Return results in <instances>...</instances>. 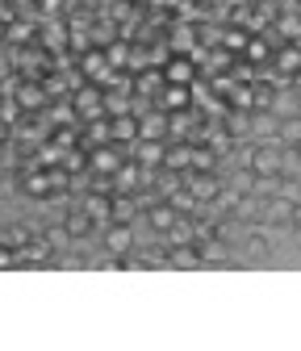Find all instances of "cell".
Masks as SVG:
<instances>
[{
	"instance_id": "6da1fadb",
	"label": "cell",
	"mask_w": 301,
	"mask_h": 351,
	"mask_svg": "<svg viewBox=\"0 0 301 351\" xmlns=\"http://www.w3.org/2000/svg\"><path fill=\"white\" fill-rule=\"evenodd\" d=\"M151 176H155V171L139 167L130 155H125V159H121V167L109 176V180H113V193H143V189L151 184Z\"/></svg>"
},
{
	"instance_id": "7a4b0ae2",
	"label": "cell",
	"mask_w": 301,
	"mask_h": 351,
	"mask_svg": "<svg viewBox=\"0 0 301 351\" xmlns=\"http://www.w3.org/2000/svg\"><path fill=\"white\" fill-rule=\"evenodd\" d=\"M38 47L51 51V55L67 51V17H42L38 21Z\"/></svg>"
},
{
	"instance_id": "3957f363",
	"label": "cell",
	"mask_w": 301,
	"mask_h": 351,
	"mask_svg": "<svg viewBox=\"0 0 301 351\" xmlns=\"http://www.w3.org/2000/svg\"><path fill=\"white\" fill-rule=\"evenodd\" d=\"M134 247H139V239H134V222H109V226H105V251H109V255L125 259Z\"/></svg>"
},
{
	"instance_id": "277c9868",
	"label": "cell",
	"mask_w": 301,
	"mask_h": 351,
	"mask_svg": "<svg viewBox=\"0 0 301 351\" xmlns=\"http://www.w3.org/2000/svg\"><path fill=\"white\" fill-rule=\"evenodd\" d=\"M155 109L163 113H180V109H193V84H163L159 97L151 101Z\"/></svg>"
},
{
	"instance_id": "5b68a950",
	"label": "cell",
	"mask_w": 301,
	"mask_h": 351,
	"mask_svg": "<svg viewBox=\"0 0 301 351\" xmlns=\"http://www.w3.org/2000/svg\"><path fill=\"white\" fill-rule=\"evenodd\" d=\"M163 151H167V138H139L130 143V159L147 171H159L163 167Z\"/></svg>"
},
{
	"instance_id": "8992f818",
	"label": "cell",
	"mask_w": 301,
	"mask_h": 351,
	"mask_svg": "<svg viewBox=\"0 0 301 351\" xmlns=\"http://www.w3.org/2000/svg\"><path fill=\"white\" fill-rule=\"evenodd\" d=\"M75 205L93 217L97 226H109V213H113V193H97V189H88V193H80L75 197Z\"/></svg>"
},
{
	"instance_id": "52a82bcc",
	"label": "cell",
	"mask_w": 301,
	"mask_h": 351,
	"mask_svg": "<svg viewBox=\"0 0 301 351\" xmlns=\"http://www.w3.org/2000/svg\"><path fill=\"white\" fill-rule=\"evenodd\" d=\"M75 71L84 75V80H93V84H101L113 67H109V59H105V51L101 47H88L84 55H75Z\"/></svg>"
},
{
	"instance_id": "ba28073f",
	"label": "cell",
	"mask_w": 301,
	"mask_h": 351,
	"mask_svg": "<svg viewBox=\"0 0 301 351\" xmlns=\"http://www.w3.org/2000/svg\"><path fill=\"white\" fill-rule=\"evenodd\" d=\"M163 42L171 47V55H189V51L197 47V21H184V17H180V21H171Z\"/></svg>"
},
{
	"instance_id": "9c48e42d",
	"label": "cell",
	"mask_w": 301,
	"mask_h": 351,
	"mask_svg": "<svg viewBox=\"0 0 301 351\" xmlns=\"http://www.w3.org/2000/svg\"><path fill=\"white\" fill-rule=\"evenodd\" d=\"M184 184H189V193H193V197L205 205V201H213V197H218V189H222L226 180H222L218 171H189V176H184Z\"/></svg>"
},
{
	"instance_id": "30bf717a",
	"label": "cell",
	"mask_w": 301,
	"mask_h": 351,
	"mask_svg": "<svg viewBox=\"0 0 301 351\" xmlns=\"http://www.w3.org/2000/svg\"><path fill=\"white\" fill-rule=\"evenodd\" d=\"M17 105H21V113H42V109L51 105L42 80H21V84H17Z\"/></svg>"
},
{
	"instance_id": "8fae6325",
	"label": "cell",
	"mask_w": 301,
	"mask_h": 351,
	"mask_svg": "<svg viewBox=\"0 0 301 351\" xmlns=\"http://www.w3.org/2000/svg\"><path fill=\"white\" fill-rule=\"evenodd\" d=\"M143 217L151 222V230H155V234H167V230H171V222H176L180 213L171 209L163 197H155V201H147V205H143Z\"/></svg>"
},
{
	"instance_id": "7c38bea8",
	"label": "cell",
	"mask_w": 301,
	"mask_h": 351,
	"mask_svg": "<svg viewBox=\"0 0 301 351\" xmlns=\"http://www.w3.org/2000/svg\"><path fill=\"white\" fill-rule=\"evenodd\" d=\"M17 176H21L17 184H21L25 197H34V201H47L51 197V171L47 167H29V171H17Z\"/></svg>"
},
{
	"instance_id": "4fadbf2b",
	"label": "cell",
	"mask_w": 301,
	"mask_h": 351,
	"mask_svg": "<svg viewBox=\"0 0 301 351\" xmlns=\"http://www.w3.org/2000/svg\"><path fill=\"white\" fill-rule=\"evenodd\" d=\"M159 71H163V84H193L197 80V63L189 55H171Z\"/></svg>"
},
{
	"instance_id": "5bb4252c",
	"label": "cell",
	"mask_w": 301,
	"mask_h": 351,
	"mask_svg": "<svg viewBox=\"0 0 301 351\" xmlns=\"http://www.w3.org/2000/svg\"><path fill=\"white\" fill-rule=\"evenodd\" d=\"M272 67H276L280 80H289L293 71H301V47H297V42H280V47L272 51Z\"/></svg>"
},
{
	"instance_id": "9a60e30c",
	"label": "cell",
	"mask_w": 301,
	"mask_h": 351,
	"mask_svg": "<svg viewBox=\"0 0 301 351\" xmlns=\"http://www.w3.org/2000/svg\"><path fill=\"white\" fill-rule=\"evenodd\" d=\"M109 138L121 143V147L139 143V113H117V117H109Z\"/></svg>"
},
{
	"instance_id": "2e32d148",
	"label": "cell",
	"mask_w": 301,
	"mask_h": 351,
	"mask_svg": "<svg viewBox=\"0 0 301 351\" xmlns=\"http://www.w3.org/2000/svg\"><path fill=\"white\" fill-rule=\"evenodd\" d=\"M243 63H251V67H268V63H272V38H268V34H251L247 47H243Z\"/></svg>"
},
{
	"instance_id": "e0dca14e",
	"label": "cell",
	"mask_w": 301,
	"mask_h": 351,
	"mask_svg": "<svg viewBox=\"0 0 301 351\" xmlns=\"http://www.w3.org/2000/svg\"><path fill=\"white\" fill-rule=\"evenodd\" d=\"M280 130V117L272 109H251V138L255 143H272Z\"/></svg>"
},
{
	"instance_id": "ac0fdd59",
	"label": "cell",
	"mask_w": 301,
	"mask_h": 351,
	"mask_svg": "<svg viewBox=\"0 0 301 351\" xmlns=\"http://www.w3.org/2000/svg\"><path fill=\"white\" fill-rule=\"evenodd\" d=\"M139 138H167V113L163 109H139Z\"/></svg>"
},
{
	"instance_id": "d6986e66",
	"label": "cell",
	"mask_w": 301,
	"mask_h": 351,
	"mask_svg": "<svg viewBox=\"0 0 301 351\" xmlns=\"http://www.w3.org/2000/svg\"><path fill=\"white\" fill-rule=\"evenodd\" d=\"M222 130H226L234 143H247V138H251V109H230V105H226V113H222Z\"/></svg>"
},
{
	"instance_id": "ffe728a7",
	"label": "cell",
	"mask_w": 301,
	"mask_h": 351,
	"mask_svg": "<svg viewBox=\"0 0 301 351\" xmlns=\"http://www.w3.org/2000/svg\"><path fill=\"white\" fill-rule=\"evenodd\" d=\"M159 88H163V71L159 67H143V71H134V88H130V93L139 97V101H155L159 97Z\"/></svg>"
},
{
	"instance_id": "44dd1931",
	"label": "cell",
	"mask_w": 301,
	"mask_h": 351,
	"mask_svg": "<svg viewBox=\"0 0 301 351\" xmlns=\"http://www.w3.org/2000/svg\"><path fill=\"white\" fill-rule=\"evenodd\" d=\"M59 222L67 226V234H71L75 243H80V239H88V234H93V226H97V222H93V217H88V213H84V209H80V205H71V209H67V213L59 217Z\"/></svg>"
},
{
	"instance_id": "7402d4cb",
	"label": "cell",
	"mask_w": 301,
	"mask_h": 351,
	"mask_svg": "<svg viewBox=\"0 0 301 351\" xmlns=\"http://www.w3.org/2000/svg\"><path fill=\"white\" fill-rule=\"evenodd\" d=\"M139 213H143V205H139L134 193H113V213H109V222H134Z\"/></svg>"
},
{
	"instance_id": "603a6c76",
	"label": "cell",
	"mask_w": 301,
	"mask_h": 351,
	"mask_svg": "<svg viewBox=\"0 0 301 351\" xmlns=\"http://www.w3.org/2000/svg\"><path fill=\"white\" fill-rule=\"evenodd\" d=\"M189 155H193V143H189V138L167 143V151H163V167H167V171H184V176H189Z\"/></svg>"
},
{
	"instance_id": "cb8c5ba5",
	"label": "cell",
	"mask_w": 301,
	"mask_h": 351,
	"mask_svg": "<svg viewBox=\"0 0 301 351\" xmlns=\"http://www.w3.org/2000/svg\"><path fill=\"white\" fill-rule=\"evenodd\" d=\"M247 29L243 25H230V21H222V34H218V47L222 51H230V55H243V47H247Z\"/></svg>"
},
{
	"instance_id": "d4e9b609",
	"label": "cell",
	"mask_w": 301,
	"mask_h": 351,
	"mask_svg": "<svg viewBox=\"0 0 301 351\" xmlns=\"http://www.w3.org/2000/svg\"><path fill=\"white\" fill-rule=\"evenodd\" d=\"M167 268H201L197 243H184V247H167Z\"/></svg>"
},
{
	"instance_id": "484cf974",
	"label": "cell",
	"mask_w": 301,
	"mask_h": 351,
	"mask_svg": "<svg viewBox=\"0 0 301 351\" xmlns=\"http://www.w3.org/2000/svg\"><path fill=\"white\" fill-rule=\"evenodd\" d=\"M163 201H167L171 209H176V213H197V209H201V201L189 193V184H180L176 193H171V197H163Z\"/></svg>"
},
{
	"instance_id": "4316f807",
	"label": "cell",
	"mask_w": 301,
	"mask_h": 351,
	"mask_svg": "<svg viewBox=\"0 0 301 351\" xmlns=\"http://www.w3.org/2000/svg\"><path fill=\"white\" fill-rule=\"evenodd\" d=\"M42 239H47V247H51L55 255H59V251H67V247L75 243V239L67 234V226H63V222H55V226H47V230H42Z\"/></svg>"
},
{
	"instance_id": "83f0119b",
	"label": "cell",
	"mask_w": 301,
	"mask_h": 351,
	"mask_svg": "<svg viewBox=\"0 0 301 351\" xmlns=\"http://www.w3.org/2000/svg\"><path fill=\"white\" fill-rule=\"evenodd\" d=\"M51 143L63 147V151L80 147V125H55V130H51Z\"/></svg>"
},
{
	"instance_id": "f1b7e54d",
	"label": "cell",
	"mask_w": 301,
	"mask_h": 351,
	"mask_svg": "<svg viewBox=\"0 0 301 351\" xmlns=\"http://www.w3.org/2000/svg\"><path fill=\"white\" fill-rule=\"evenodd\" d=\"M234 193H251V184H255V171L251 167H234V176H230V180H226Z\"/></svg>"
},
{
	"instance_id": "f546056e",
	"label": "cell",
	"mask_w": 301,
	"mask_h": 351,
	"mask_svg": "<svg viewBox=\"0 0 301 351\" xmlns=\"http://www.w3.org/2000/svg\"><path fill=\"white\" fill-rule=\"evenodd\" d=\"M29 239H34V230H29V226H9V230H5V243H9L13 251H17V247H25Z\"/></svg>"
},
{
	"instance_id": "4dcf8cb0",
	"label": "cell",
	"mask_w": 301,
	"mask_h": 351,
	"mask_svg": "<svg viewBox=\"0 0 301 351\" xmlns=\"http://www.w3.org/2000/svg\"><path fill=\"white\" fill-rule=\"evenodd\" d=\"M0 268H17V251L9 243H0Z\"/></svg>"
},
{
	"instance_id": "1f68e13d",
	"label": "cell",
	"mask_w": 301,
	"mask_h": 351,
	"mask_svg": "<svg viewBox=\"0 0 301 351\" xmlns=\"http://www.w3.org/2000/svg\"><path fill=\"white\" fill-rule=\"evenodd\" d=\"M147 5H151L155 13H176V9H180V0H147Z\"/></svg>"
},
{
	"instance_id": "d6a6232c",
	"label": "cell",
	"mask_w": 301,
	"mask_h": 351,
	"mask_svg": "<svg viewBox=\"0 0 301 351\" xmlns=\"http://www.w3.org/2000/svg\"><path fill=\"white\" fill-rule=\"evenodd\" d=\"M5 143H13V125L0 117V147H5Z\"/></svg>"
},
{
	"instance_id": "836d02e7",
	"label": "cell",
	"mask_w": 301,
	"mask_h": 351,
	"mask_svg": "<svg viewBox=\"0 0 301 351\" xmlns=\"http://www.w3.org/2000/svg\"><path fill=\"white\" fill-rule=\"evenodd\" d=\"M289 226L301 230V201H293V213H289Z\"/></svg>"
},
{
	"instance_id": "e575fe53",
	"label": "cell",
	"mask_w": 301,
	"mask_h": 351,
	"mask_svg": "<svg viewBox=\"0 0 301 351\" xmlns=\"http://www.w3.org/2000/svg\"><path fill=\"white\" fill-rule=\"evenodd\" d=\"M5 25H9V21H0V47H5Z\"/></svg>"
},
{
	"instance_id": "d590c367",
	"label": "cell",
	"mask_w": 301,
	"mask_h": 351,
	"mask_svg": "<svg viewBox=\"0 0 301 351\" xmlns=\"http://www.w3.org/2000/svg\"><path fill=\"white\" fill-rule=\"evenodd\" d=\"M289 151H293V155H297V159H301V143H293V147H289Z\"/></svg>"
},
{
	"instance_id": "8d00e7d4",
	"label": "cell",
	"mask_w": 301,
	"mask_h": 351,
	"mask_svg": "<svg viewBox=\"0 0 301 351\" xmlns=\"http://www.w3.org/2000/svg\"><path fill=\"white\" fill-rule=\"evenodd\" d=\"M130 5H147V0H130Z\"/></svg>"
}]
</instances>
